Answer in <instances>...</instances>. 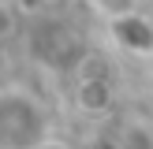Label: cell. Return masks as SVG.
Returning <instances> with one entry per match:
<instances>
[{
  "label": "cell",
  "instance_id": "cell-1",
  "mask_svg": "<svg viewBox=\"0 0 153 149\" xmlns=\"http://www.w3.org/2000/svg\"><path fill=\"white\" fill-rule=\"evenodd\" d=\"M52 134V116L34 89L7 82L0 89V149H41Z\"/></svg>",
  "mask_w": 153,
  "mask_h": 149
},
{
  "label": "cell",
  "instance_id": "cell-2",
  "mask_svg": "<svg viewBox=\"0 0 153 149\" xmlns=\"http://www.w3.org/2000/svg\"><path fill=\"white\" fill-rule=\"evenodd\" d=\"M105 26H108V41L123 56H134V60L153 56V19L146 11H127L116 19H105Z\"/></svg>",
  "mask_w": 153,
  "mask_h": 149
},
{
  "label": "cell",
  "instance_id": "cell-3",
  "mask_svg": "<svg viewBox=\"0 0 153 149\" xmlns=\"http://www.w3.org/2000/svg\"><path fill=\"white\" fill-rule=\"evenodd\" d=\"M116 101H120V93H116V86H112L108 74H90L86 71L75 82V104H79V112L90 116V119L112 116V112H116Z\"/></svg>",
  "mask_w": 153,
  "mask_h": 149
},
{
  "label": "cell",
  "instance_id": "cell-4",
  "mask_svg": "<svg viewBox=\"0 0 153 149\" xmlns=\"http://www.w3.org/2000/svg\"><path fill=\"white\" fill-rule=\"evenodd\" d=\"M90 7L101 19H116V15H127V11H142L146 0H90Z\"/></svg>",
  "mask_w": 153,
  "mask_h": 149
},
{
  "label": "cell",
  "instance_id": "cell-5",
  "mask_svg": "<svg viewBox=\"0 0 153 149\" xmlns=\"http://www.w3.org/2000/svg\"><path fill=\"white\" fill-rule=\"evenodd\" d=\"M41 149H67V145H64V142H60V138H49V142H45Z\"/></svg>",
  "mask_w": 153,
  "mask_h": 149
}]
</instances>
